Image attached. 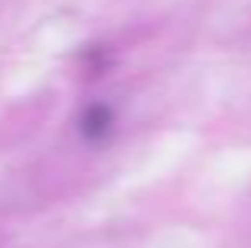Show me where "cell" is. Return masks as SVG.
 Masks as SVG:
<instances>
[{
	"label": "cell",
	"mask_w": 251,
	"mask_h": 248,
	"mask_svg": "<svg viewBox=\"0 0 251 248\" xmlns=\"http://www.w3.org/2000/svg\"><path fill=\"white\" fill-rule=\"evenodd\" d=\"M108 127H111V108H105V105L86 108V115L80 121V130H83L86 140H99V137H105Z\"/></svg>",
	"instance_id": "obj_1"
}]
</instances>
